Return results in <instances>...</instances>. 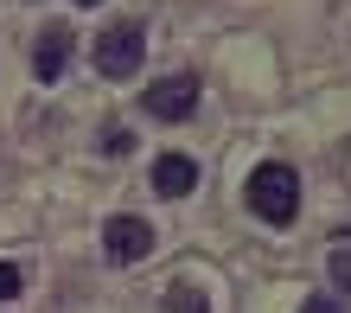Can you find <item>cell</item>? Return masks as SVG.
Wrapping results in <instances>:
<instances>
[{"label": "cell", "instance_id": "3", "mask_svg": "<svg viewBox=\"0 0 351 313\" xmlns=\"http://www.w3.org/2000/svg\"><path fill=\"white\" fill-rule=\"evenodd\" d=\"M141 109H147L154 121H192L198 115V77H160L154 90H141Z\"/></svg>", "mask_w": 351, "mask_h": 313}, {"label": "cell", "instance_id": "8", "mask_svg": "<svg viewBox=\"0 0 351 313\" xmlns=\"http://www.w3.org/2000/svg\"><path fill=\"white\" fill-rule=\"evenodd\" d=\"M326 268H332V288H339V294H351V237L332 249V262H326Z\"/></svg>", "mask_w": 351, "mask_h": 313}, {"label": "cell", "instance_id": "10", "mask_svg": "<svg viewBox=\"0 0 351 313\" xmlns=\"http://www.w3.org/2000/svg\"><path fill=\"white\" fill-rule=\"evenodd\" d=\"M102 148H109V154H128L134 135H128V128H109V135H102Z\"/></svg>", "mask_w": 351, "mask_h": 313}, {"label": "cell", "instance_id": "7", "mask_svg": "<svg viewBox=\"0 0 351 313\" xmlns=\"http://www.w3.org/2000/svg\"><path fill=\"white\" fill-rule=\"evenodd\" d=\"M167 313H211V307H204V294H198L192 281H173L167 288Z\"/></svg>", "mask_w": 351, "mask_h": 313}, {"label": "cell", "instance_id": "11", "mask_svg": "<svg viewBox=\"0 0 351 313\" xmlns=\"http://www.w3.org/2000/svg\"><path fill=\"white\" fill-rule=\"evenodd\" d=\"M300 313H345V301H339V294H319V301H306Z\"/></svg>", "mask_w": 351, "mask_h": 313}, {"label": "cell", "instance_id": "1", "mask_svg": "<svg viewBox=\"0 0 351 313\" xmlns=\"http://www.w3.org/2000/svg\"><path fill=\"white\" fill-rule=\"evenodd\" d=\"M243 192H250V211L262 224H294V211H300V173L287 160H262Z\"/></svg>", "mask_w": 351, "mask_h": 313}, {"label": "cell", "instance_id": "12", "mask_svg": "<svg viewBox=\"0 0 351 313\" xmlns=\"http://www.w3.org/2000/svg\"><path fill=\"white\" fill-rule=\"evenodd\" d=\"M77 7H96V0H77Z\"/></svg>", "mask_w": 351, "mask_h": 313}, {"label": "cell", "instance_id": "6", "mask_svg": "<svg viewBox=\"0 0 351 313\" xmlns=\"http://www.w3.org/2000/svg\"><path fill=\"white\" fill-rule=\"evenodd\" d=\"M147 185L160 198H185L198 185V160H185V154H160L154 160V173H147Z\"/></svg>", "mask_w": 351, "mask_h": 313}, {"label": "cell", "instance_id": "5", "mask_svg": "<svg viewBox=\"0 0 351 313\" xmlns=\"http://www.w3.org/2000/svg\"><path fill=\"white\" fill-rule=\"evenodd\" d=\"M71 26H45V32H38V45H32V71L38 77H45V83H58V77H64V65H71Z\"/></svg>", "mask_w": 351, "mask_h": 313}, {"label": "cell", "instance_id": "4", "mask_svg": "<svg viewBox=\"0 0 351 313\" xmlns=\"http://www.w3.org/2000/svg\"><path fill=\"white\" fill-rule=\"evenodd\" d=\"M102 256L109 262H141V256H154V224L147 218H109L102 224Z\"/></svg>", "mask_w": 351, "mask_h": 313}, {"label": "cell", "instance_id": "9", "mask_svg": "<svg viewBox=\"0 0 351 313\" xmlns=\"http://www.w3.org/2000/svg\"><path fill=\"white\" fill-rule=\"evenodd\" d=\"M19 288H26V268H19V262H0V301H19Z\"/></svg>", "mask_w": 351, "mask_h": 313}, {"label": "cell", "instance_id": "2", "mask_svg": "<svg viewBox=\"0 0 351 313\" xmlns=\"http://www.w3.org/2000/svg\"><path fill=\"white\" fill-rule=\"evenodd\" d=\"M141 58H147V32H141V19H115L109 32L96 38V77H134Z\"/></svg>", "mask_w": 351, "mask_h": 313}]
</instances>
